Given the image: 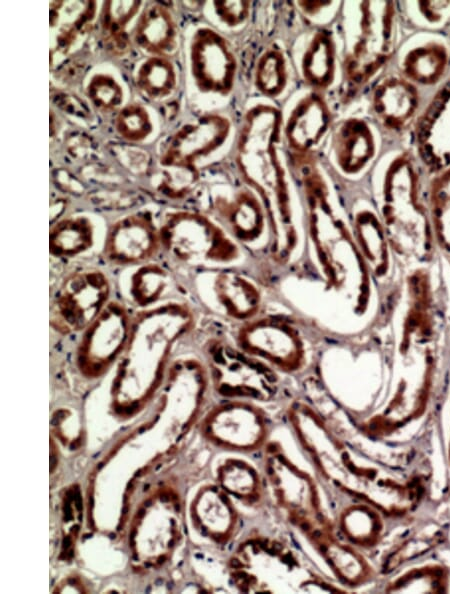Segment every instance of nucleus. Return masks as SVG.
<instances>
[{"label":"nucleus","instance_id":"nucleus-1","mask_svg":"<svg viewBox=\"0 0 450 594\" xmlns=\"http://www.w3.org/2000/svg\"><path fill=\"white\" fill-rule=\"evenodd\" d=\"M281 114L269 105L251 108L237 142L236 161L245 182L261 200L269 222L271 258L280 265L297 260L304 241L294 215L292 195L277 154Z\"/></svg>","mask_w":450,"mask_h":594},{"label":"nucleus","instance_id":"nucleus-2","mask_svg":"<svg viewBox=\"0 0 450 594\" xmlns=\"http://www.w3.org/2000/svg\"><path fill=\"white\" fill-rule=\"evenodd\" d=\"M194 315L185 303L169 301L132 318L128 343L119 358L114 392L127 384H148L152 392L161 382L174 344L189 331Z\"/></svg>","mask_w":450,"mask_h":594},{"label":"nucleus","instance_id":"nucleus-3","mask_svg":"<svg viewBox=\"0 0 450 594\" xmlns=\"http://www.w3.org/2000/svg\"><path fill=\"white\" fill-rule=\"evenodd\" d=\"M158 226L161 248L183 265L226 269L244 260L243 246L222 225L198 211H167Z\"/></svg>","mask_w":450,"mask_h":594},{"label":"nucleus","instance_id":"nucleus-4","mask_svg":"<svg viewBox=\"0 0 450 594\" xmlns=\"http://www.w3.org/2000/svg\"><path fill=\"white\" fill-rule=\"evenodd\" d=\"M306 203L307 235L310 256L321 280L331 291H342L346 267L342 259L347 231L331 202L328 186L313 163L298 166Z\"/></svg>","mask_w":450,"mask_h":594},{"label":"nucleus","instance_id":"nucleus-5","mask_svg":"<svg viewBox=\"0 0 450 594\" xmlns=\"http://www.w3.org/2000/svg\"><path fill=\"white\" fill-rule=\"evenodd\" d=\"M231 570L244 592H321L326 586L291 549L270 539H250L241 544Z\"/></svg>","mask_w":450,"mask_h":594},{"label":"nucleus","instance_id":"nucleus-6","mask_svg":"<svg viewBox=\"0 0 450 594\" xmlns=\"http://www.w3.org/2000/svg\"><path fill=\"white\" fill-rule=\"evenodd\" d=\"M204 351L219 394L261 402L270 401L277 394L279 378L275 370L237 345L213 338Z\"/></svg>","mask_w":450,"mask_h":594},{"label":"nucleus","instance_id":"nucleus-7","mask_svg":"<svg viewBox=\"0 0 450 594\" xmlns=\"http://www.w3.org/2000/svg\"><path fill=\"white\" fill-rule=\"evenodd\" d=\"M357 6V26L344 63L348 86L354 91L379 71L394 47V3L366 1Z\"/></svg>","mask_w":450,"mask_h":594},{"label":"nucleus","instance_id":"nucleus-8","mask_svg":"<svg viewBox=\"0 0 450 594\" xmlns=\"http://www.w3.org/2000/svg\"><path fill=\"white\" fill-rule=\"evenodd\" d=\"M235 343L244 352L286 373L300 371L308 359V346L300 330L281 316L259 315L242 323Z\"/></svg>","mask_w":450,"mask_h":594},{"label":"nucleus","instance_id":"nucleus-9","mask_svg":"<svg viewBox=\"0 0 450 594\" xmlns=\"http://www.w3.org/2000/svg\"><path fill=\"white\" fill-rule=\"evenodd\" d=\"M266 474L279 505L312 542L327 535L320 500L311 477L278 450H270Z\"/></svg>","mask_w":450,"mask_h":594},{"label":"nucleus","instance_id":"nucleus-10","mask_svg":"<svg viewBox=\"0 0 450 594\" xmlns=\"http://www.w3.org/2000/svg\"><path fill=\"white\" fill-rule=\"evenodd\" d=\"M111 283L97 268H82L68 274L59 286L51 307V325L68 334L83 331L109 303Z\"/></svg>","mask_w":450,"mask_h":594},{"label":"nucleus","instance_id":"nucleus-11","mask_svg":"<svg viewBox=\"0 0 450 594\" xmlns=\"http://www.w3.org/2000/svg\"><path fill=\"white\" fill-rule=\"evenodd\" d=\"M132 318L124 304L109 301L83 330L75 351L79 370L86 376L103 374L122 355L130 336Z\"/></svg>","mask_w":450,"mask_h":594},{"label":"nucleus","instance_id":"nucleus-12","mask_svg":"<svg viewBox=\"0 0 450 594\" xmlns=\"http://www.w3.org/2000/svg\"><path fill=\"white\" fill-rule=\"evenodd\" d=\"M190 71L203 93L227 95L233 87L237 61L227 40L209 27L198 28L189 46Z\"/></svg>","mask_w":450,"mask_h":594},{"label":"nucleus","instance_id":"nucleus-13","mask_svg":"<svg viewBox=\"0 0 450 594\" xmlns=\"http://www.w3.org/2000/svg\"><path fill=\"white\" fill-rule=\"evenodd\" d=\"M230 194L217 192L213 209L226 231L243 247H269L271 233L264 206L255 192L238 187Z\"/></svg>","mask_w":450,"mask_h":594},{"label":"nucleus","instance_id":"nucleus-14","mask_svg":"<svg viewBox=\"0 0 450 594\" xmlns=\"http://www.w3.org/2000/svg\"><path fill=\"white\" fill-rule=\"evenodd\" d=\"M264 412L252 403L228 402L216 408L207 423V433L219 445L242 452L260 449L267 439Z\"/></svg>","mask_w":450,"mask_h":594},{"label":"nucleus","instance_id":"nucleus-15","mask_svg":"<svg viewBox=\"0 0 450 594\" xmlns=\"http://www.w3.org/2000/svg\"><path fill=\"white\" fill-rule=\"evenodd\" d=\"M160 248L159 226L149 213L139 212L124 216L109 227L103 255L115 265H141Z\"/></svg>","mask_w":450,"mask_h":594},{"label":"nucleus","instance_id":"nucleus-16","mask_svg":"<svg viewBox=\"0 0 450 594\" xmlns=\"http://www.w3.org/2000/svg\"><path fill=\"white\" fill-rule=\"evenodd\" d=\"M230 132L229 120L209 114L184 124L169 139L160 166L196 168L195 162L218 149Z\"/></svg>","mask_w":450,"mask_h":594},{"label":"nucleus","instance_id":"nucleus-17","mask_svg":"<svg viewBox=\"0 0 450 594\" xmlns=\"http://www.w3.org/2000/svg\"><path fill=\"white\" fill-rule=\"evenodd\" d=\"M209 291L201 290L212 309L241 324L259 316L263 296L259 285L240 272L217 269L210 275Z\"/></svg>","mask_w":450,"mask_h":594},{"label":"nucleus","instance_id":"nucleus-18","mask_svg":"<svg viewBox=\"0 0 450 594\" xmlns=\"http://www.w3.org/2000/svg\"><path fill=\"white\" fill-rule=\"evenodd\" d=\"M417 149L432 171L450 167V78L432 98L416 128Z\"/></svg>","mask_w":450,"mask_h":594},{"label":"nucleus","instance_id":"nucleus-19","mask_svg":"<svg viewBox=\"0 0 450 594\" xmlns=\"http://www.w3.org/2000/svg\"><path fill=\"white\" fill-rule=\"evenodd\" d=\"M419 95L408 79L389 76L372 94V108L379 122L392 131L404 130L416 115Z\"/></svg>","mask_w":450,"mask_h":594},{"label":"nucleus","instance_id":"nucleus-20","mask_svg":"<svg viewBox=\"0 0 450 594\" xmlns=\"http://www.w3.org/2000/svg\"><path fill=\"white\" fill-rule=\"evenodd\" d=\"M96 15L94 1H58L50 3L51 64L69 53L73 45L89 31ZM58 58V59H59Z\"/></svg>","mask_w":450,"mask_h":594},{"label":"nucleus","instance_id":"nucleus-21","mask_svg":"<svg viewBox=\"0 0 450 594\" xmlns=\"http://www.w3.org/2000/svg\"><path fill=\"white\" fill-rule=\"evenodd\" d=\"M330 111L324 99L311 92L292 109L286 124L285 137L289 146L305 153L316 145L330 125Z\"/></svg>","mask_w":450,"mask_h":594},{"label":"nucleus","instance_id":"nucleus-22","mask_svg":"<svg viewBox=\"0 0 450 594\" xmlns=\"http://www.w3.org/2000/svg\"><path fill=\"white\" fill-rule=\"evenodd\" d=\"M332 149L336 164L343 173H359L373 159L376 151L370 126L358 118L340 122L333 133Z\"/></svg>","mask_w":450,"mask_h":594},{"label":"nucleus","instance_id":"nucleus-23","mask_svg":"<svg viewBox=\"0 0 450 594\" xmlns=\"http://www.w3.org/2000/svg\"><path fill=\"white\" fill-rule=\"evenodd\" d=\"M133 33L136 44L151 56L169 57L178 46L175 19L169 8L158 2L144 9Z\"/></svg>","mask_w":450,"mask_h":594},{"label":"nucleus","instance_id":"nucleus-24","mask_svg":"<svg viewBox=\"0 0 450 594\" xmlns=\"http://www.w3.org/2000/svg\"><path fill=\"white\" fill-rule=\"evenodd\" d=\"M449 52L436 40L420 41L408 49L401 66L406 79L423 84L437 83L447 70Z\"/></svg>","mask_w":450,"mask_h":594},{"label":"nucleus","instance_id":"nucleus-25","mask_svg":"<svg viewBox=\"0 0 450 594\" xmlns=\"http://www.w3.org/2000/svg\"><path fill=\"white\" fill-rule=\"evenodd\" d=\"M336 49L332 35L325 30L316 31L309 40L301 60L305 81L317 89L328 87L334 80Z\"/></svg>","mask_w":450,"mask_h":594},{"label":"nucleus","instance_id":"nucleus-26","mask_svg":"<svg viewBox=\"0 0 450 594\" xmlns=\"http://www.w3.org/2000/svg\"><path fill=\"white\" fill-rule=\"evenodd\" d=\"M94 244V226L91 220L75 215L59 220L49 235L50 253L58 258H73Z\"/></svg>","mask_w":450,"mask_h":594},{"label":"nucleus","instance_id":"nucleus-27","mask_svg":"<svg viewBox=\"0 0 450 594\" xmlns=\"http://www.w3.org/2000/svg\"><path fill=\"white\" fill-rule=\"evenodd\" d=\"M196 518L202 530L217 541H227L236 527V512L230 500L216 488L201 495Z\"/></svg>","mask_w":450,"mask_h":594},{"label":"nucleus","instance_id":"nucleus-28","mask_svg":"<svg viewBox=\"0 0 450 594\" xmlns=\"http://www.w3.org/2000/svg\"><path fill=\"white\" fill-rule=\"evenodd\" d=\"M141 1H106L101 11V29L106 48L115 55L129 49L128 24L138 14Z\"/></svg>","mask_w":450,"mask_h":594},{"label":"nucleus","instance_id":"nucleus-29","mask_svg":"<svg viewBox=\"0 0 450 594\" xmlns=\"http://www.w3.org/2000/svg\"><path fill=\"white\" fill-rule=\"evenodd\" d=\"M138 89L152 100H162L173 94L177 87V71L168 57L149 56L135 73Z\"/></svg>","mask_w":450,"mask_h":594},{"label":"nucleus","instance_id":"nucleus-30","mask_svg":"<svg viewBox=\"0 0 450 594\" xmlns=\"http://www.w3.org/2000/svg\"><path fill=\"white\" fill-rule=\"evenodd\" d=\"M170 274L159 264H141L129 280V295L140 307L156 304L170 289Z\"/></svg>","mask_w":450,"mask_h":594},{"label":"nucleus","instance_id":"nucleus-31","mask_svg":"<svg viewBox=\"0 0 450 594\" xmlns=\"http://www.w3.org/2000/svg\"><path fill=\"white\" fill-rule=\"evenodd\" d=\"M220 481L228 492L247 504L262 497V484L257 471L241 460H229L220 469Z\"/></svg>","mask_w":450,"mask_h":594},{"label":"nucleus","instance_id":"nucleus-32","mask_svg":"<svg viewBox=\"0 0 450 594\" xmlns=\"http://www.w3.org/2000/svg\"><path fill=\"white\" fill-rule=\"evenodd\" d=\"M255 84L269 97L278 96L287 84V65L283 53L276 48L266 50L258 59Z\"/></svg>","mask_w":450,"mask_h":594},{"label":"nucleus","instance_id":"nucleus-33","mask_svg":"<svg viewBox=\"0 0 450 594\" xmlns=\"http://www.w3.org/2000/svg\"><path fill=\"white\" fill-rule=\"evenodd\" d=\"M198 176L196 168L161 166L152 177V185L167 198L181 199L194 190Z\"/></svg>","mask_w":450,"mask_h":594},{"label":"nucleus","instance_id":"nucleus-34","mask_svg":"<svg viewBox=\"0 0 450 594\" xmlns=\"http://www.w3.org/2000/svg\"><path fill=\"white\" fill-rule=\"evenodd\" d=\"M114 127L124 140L137 143L150 136L153 131V122L149 112L143 105L131 103L118 111Z\"/></svg>","mask_w":450,"mask_h":594},{"label":"nucleus","instance_id":"nucleus-35","mask_svg":"<svg viewBox=\"0 0 450 594\" xmlns=\"http://www.w3.org/2000/svg\"><path fill=\"white\" fill-rule=\"evenodd\" d=\"M86 93L91 103L104 113L121 109L124 91L120 82L111 74L95 73L89 79Z\"/></svg>","mask_w":450,"mask_h":594},{"label":"nucleus","instance_id":"nucleus-36","mask_svg":"<svg viewBox=\"0 0 450 594\" xmlns=\"http://www.w3.org/2000/svg\"><path fill=\"white\" fill-rule=\"evenodd\" d=\"M111 153L123 168L134 175H143L149 169L150 155L138 146L114 144L111 146Z\"/></svg>","mask_w":450,"mask_h":594},{"label":"nucleus","instance_id":"nucleus-37","mask_svg":"<svg viewBox=\"0 0 450 594\" xmlns=\"http://www.w3.org/2000/svg\"><path fill=\"white\" fill-rule=\"evenodd\" d=\"M96 207L106 210H121L131 208L137 203V195L129 190L118 187H106L88 196Z\"/></svg>","mask_w":450,"mask_h":594},{"label":"nucleus","instance_id":"nucleus-38","mask_svg":"<svg viewBox=\"0 0 450 594\" xmlns=\"http://www.w3.org/2000/svg\"><path fill=\"white\" fill-rule=\"evenodd\" d=\"M211 5L218 19L228 27L244 23L250 11L248 1H214Z\"/></svg>","mask_w":450,"mask_h":594},{"label":"nucleus","instance_id":"nucleus-39","mask_svg":"<svg viewBox=\"0 0 450 594\" xmlns=\"http://www.w3.org/2000/svg\"><path fill=\"white\" fill-rule=\"evenodd\" d=\"M65 152L76 161L90 162L96 155L93 140L82 132H72L64 139Z\"/></svg>","mask_w":450,"mask_h":594},{"label":"nucleus","instance_id":"nucleus-40","mask_svg":"<svg viewBox=\"0 0 450 594\" xmlns=\"http://www.w3.org/2000/svg\"><path fill=\"white\" fill-rule=\"evenodd\" d=\"M80 174L84 180L107 187L118 186L124 181V178L112 167L94 161L86 163L81 168Z\"/></svg>","mask_w":450,"mask_h":594},{"label":"nucleus","instance_id":"nucleus-41","mask_svg":"<svg viewBox=\"0 0 450 594\" xmlns=\"http://www.w3.org/2000/svg\"><path fill=\"white\" fill-rule=\"evenodd\" d=\"M52 97L56 106L67 114L84 120L89 117L90 112L87 106L77 96L65 92H56Z\"/></svg>","mask_w":450,"mask_h":594},{"label":"nucleus","instance_id":"nucleus-42","mask_svg":"<svg viewBox=\"0 0 450 594\" xmlns=\"http://www.w3.org/2000/svg\"><path fill=\"white\" fill-rule=\"evenodd\" d=\"M55 185L63 192L81 195L85 192L83 182L65 168H57L52 173Z\"/></svg>","mask_w":450,"mask_h":594},{"label":"nucleus","instance_id":"nucleus-43","mask_svg":"<svg viewBox=\"0 0 450 594\" xmlns=\"http://www.w3.org/2000/svg\"><path fill=\"white\" fill-rule=\"evenodd\" d=\"M299 7H301L307 14H316L320 11V9L329 7L333 5V2H325V1H304L297 3Z\"/></svg>","mask_w":450,"mask_h":594},{"label":"nucleus","instance_id":"nucleus-44","mask_svg":"<svg viewBox=\"0 0 450 594\" xmlns=\"http://www.w3.org/2000/svg\"><path fill=\"white\" fill-rule=\"evenodd\" d=\"M64 207L65 203L63 199H58L55 202H53L50 207L51 220L59 217L60 214L63 212Z\"/></svg>","mask_w":450,"mask_h":594}]
</instances>
